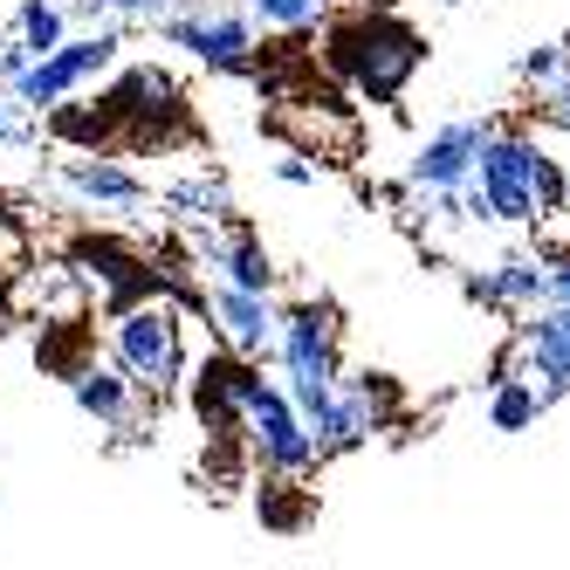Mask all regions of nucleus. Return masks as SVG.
Wrapping results in <instances>:
<instances>
[{
  "instance_id": "nucleus-16",
  "label": "nucleus",
  "mask_w": 570,
  "mask_h": 570,
  "mask_svg": "<svg viewBox=\"0 0 570 570\" xmlns=\"http://www.w3.org/2000/svg\"><path fill=\"white\" fill-rule=\"evenodd\" d=\"M173 207L186 214V220H199V227H214V220H234V199H227V186H220V173H186L173 193Z\"/></svg>"
},
{
  "instance_id": "nucleus-24",
  "label": "nucleus",
  "mask_w": 570,
  "mask_h": 570,
  "mask_svg": "<svg viewBox=\"0 0 570 570\" xmlns=\"http://www.w3.org/2000/svg\"><path fill=\"white\" fill-rule=\"evenodd\" d=\"M543 303H570V262H550L543 268Z\"/></svg>"
},
{
  "instance_id": "nucleus-21",
  "label": "nucleus",
  "mask_w": 570,
  "mask_h": 570,
  "mask_svg": "<svg viewBox=\"0 0 570 570\" xmlns=\"http://www.w3.org/2000/svg\"><path fill=\"white\" fill-rule=\"evenodd\" d=\"M537 90H543V97H537V110L550 117V125H570V62L550 76V83H537Z\"/></svg>"
},
{
  "instance_id": "nucleus-10",
  "label": "nucleus",
  "mask_w": 570,
  "mask_h": 570,
  "mask_svg": "<svg viewBox=\"0 0 570 570\" xmlns=\"http://www.w3.org/2000/svg\"><path fill=\"white\" fill-rule=\"evenodd\" d=\"M522 379L537 385L543 405L570 392V303H537L522 323Z\"/></svg>"
},
{
  "instance_id": "nucleus-4",
  "label": "nucleus",
  "mask_w": 570,
  "mask_h": 570,
  "mask_svg": "<svg viewBox=\"0 0 570 570\" xmlns=\"http://www.w3.org/2000/svg\"><path fill=\"white\" fill-rule=\"evenodd\" d=\"M117 62H125V28H104V21H97V28H69L49 56H35V62L14 76L8 90H14V104H28L35 117H42L49 104L76 97L83 83H97V76L117 69Z\"/></svg>"
},
{
  "instance_id": "nucleus-20",
  "label": "nucleus",
  "mask_w": 570,
  "mask_h": 570,
  "mask_svg": "<svg viewBox=\"0 0 570 570\" xmlns=\"http://www.w3.org/2000/svg\"><path fill=\"white\" fill-rule=\"evenodd\" d=\"M557 69H563V49H557V42H537V49H522V62H515V76H522V83H550Z\"/></svg>"
},
{
  "instance_id": "nucleus-17",
  "label": "nucleus",
  "mask_w": 570,
  "mask_h": 570,
  "mask_svg": "<svg viewBox=\"0 0 570 570\" xmlns=\"http://www.w3.org/2000/svg\"><path fill=\"white\" fill-rule=\"evenodd\" d=\"M537 413H543V399H537V385H529L522 372L495 379V399H488V426H495V433H522Z\"/></svg>"
},
{
  "instance_id": "nucleus-3",
  "label": "nucleus",
  "mask_w": 570,
  "mask_h": 570,
  "mask_svg": "<svg viewBox=\"0 0 570 570\" xmlns=\"http://www.w3.org/2000/svg\"><path fill=\"white\" fill-rule=\"evenodd\" d=\"M110 357L125 364V379L151 399H166L186 385V337H179V309L166 296H138L125 309H110Z\"/></svg>"
},
{
  "instance_id": "nucleus-13",
  "label": "nucleus",
  "mask_w": 570,
  "mask_h": 570,
  "mask_svg": "<svg viewBox=\"0 0 570 570\" xmlns=\"http://www.w3.org/2000/svg\"><path fill=\"white\" fill-rule=\"evenodd\" d=\"M199 262L220 282H240V289H275V262L255 234H207L199 227Z\"/></svg>"
},
{
  "instance_id": "nucleus-6",
  "label": "nucleus",
  "mask_w": 570,
  "mask_h": 570,
  "mask_svg": "<svg viewBox=\"0 0 570 570\" xmlns=\"http://www.w3.org/2000/svg\"><path fill=\"white\" fill-rule=\"evenodd\" d=\"M240 433H248V454L262 461V474L275 481H289V474H309L323 454H316V440L303 426V413L289 405V392H282L275 379H255L248 399H240Z\"/></svg>"
},
{
  "instance_id": "nucleus-26",
  "label": "nucleus",
  "mask_w": 570,
  "mask_h": 570,
  "mask_svg": "<svg viewBox=\"0 0 570 570\" xmlns=\"http://www.w3.org/2000/svg\"><path fill=\"white\" fill-rule=\"evenodd\" d=\"M0 275H8V255H0Z\"/></svg>"
},
{
  "instance_id": "nucleus-7",
  "label": "nucleus",
  "mask_w": 570,
  "mask_h": 570,
  "mask_svg": "<svg viewBox=\"0 0 570 570\" xmlns=\"http://www.w3.org/2000/svg\"><path fill=\"white\" fill-rule=\"evenodd\" d=\"M495 131L488 117H446L440 131H426V145L413 151V166H405V186L420 199L433 193H461L474 179V158H481V138Z\"/></svg>"
},
{
  "instance_id": "nucleus-15",
  "label": "nucleus",
  "mask_w": 570,
  "mask_h": 570,
  "mask_svg": "<svg viewBox=\"0 0 570 570\" xmlns=\"http://www.w3.org/2000/svg\"><path fill=\"white\" fill-rule=\"evenodd\" d=\"M543 268H550V262H537V255H509V262H495V268L481 275V289L495 296V303L537 309V303H543Z\"/></svg>"
},
{
  "instance_id": "nucleus-14",
  "label": "nucleus",
  "mask_w": 570,
  "mask_h": 570,
  "mask_svg": "<svg viewBox=\"0 0 570 570\" xmlns=\"http://www.w3.org/2000/svg\"><path fill=\"white\" fill-rule=\"evenodd\" d=\"M69 28H76V21H69V0H21L14 21H8V35L28 49V62H35V56H49Z\"/></svg>"
},
{
  "instance_id": "nucleus-9",
  "label": "nucleus",
  "mask_w": 570,
  "mask_h": 570,
  "mask_svg": "<svg viewBox=\"0 0 570 570\" xmlns=\"http://www.w3.org/2000/svg\"><path fill=\"white\" fill-rule=\"evenodd\" d=\"M56 186L69 199H83V207H97V214H131V207L151 199V186L131 166H117L110 151H69L62 166H56Z\"/></svg>"
},
{
  "instance_id": "nucleus-12",
  "label": "nucleus",
  "mask_w": 570,
  "mask_h": 570,
  "mask_svg": "<svg viewBox=\"0 0 570 570\" xmlns=\"http://www.w3.org/2000/svg\"><path fill=\"white\" fill-rule=\"evenodd\" d=\"M69 399H76V413L83 420H97V426H131L138 420V385L125 379V364L117 357H83L69 372Z\"/></svg>"
},
{
  "instance_id": "nucleus-18",
  "label": "nucleus",
  "mask_w": 570,
  "mask_h": 570,
  "mask_svg": "<svg viewBox=\"0 0 570 570\" xmlns=\"http://www.w3.org/2000/svg\"><path fill=\"white\" fill-rule=\"evenodd\" d=\"M240 14L255 28H282V35H303L331 14V0H240Z\"/></svg>"
},
{
  "instance_id": "nucleus-19",
  "label": "nucleus",
  "mask_w": 570,
  "mask_h": 570,
  "mask_svg": "<svg viewBox=\"0 0 570 570\" xmlns=\"http://www.w3.org/2000/svg\"><path fill=\"white\" fill-rule=\"evenodd\" d=\"M28 138H35V110L14 104V90L0 83V145H28Z\"/></svg>"
},
{
  "instance_id": "nucleus-11",
  "label": "nucleus",
  "mask_w": 570,
  "mask_h": 570,
  "mask_svg": "<svg viewBox=\"0 0 570 570\" xmlns=\"http://www.w3.org/2000/svg\"><path fill=\"white\" fill-rule=\"evenodd\" d=\"M207 316H214V331H220L227 351L268 357V344H275V303H268V289H240V282H220V275H214Z\"/></svg>"
},
{
  "instance_id": "nucleus-23",
  "label": "nucleus",
  "mask_w": 570,
  "mask_h": 570,
  "mask_svg": "<svg viewBox=\"0 0 570 570\" xmlns=\"http://www.w3.org/2000/svg\"><path fill=\"white\" fill-rule=\"evenodd\" d=\"M21 69H28V49L14 42V35H0V83H14Z\"/></svg>"
},
{
  "instance_id": "nucleus-22",
  "label": "nucleus",
  "mask_w": 570,
  "mask_h": 570,
  "mask_svg": "<svg viewBox=\"0 0 570 570\" xmlns=\"http://www.w3.org/2000/svg\"><path fill=\"white\" fill-rule=\"evenodd\" d=\"M268 173H275L282 186H316V166H309V158H296V151H282Z\"/></svg>"
},
{
  "instance_id": "nucleus-8",
  "label": "nucleus",
  "mask_w": 570,
  "mask_h": 570,
  "mask_svg": "<svg viewBox=\"0 0 570 570\" xmlns=\"http://www.w3.org/2000/svg\"><path fill=\"white\" fill-rule=\"evenodd\" d=\"M69 275H76V282H90L104 309H125V303H138V296L158 289V275H151L131 248H117V240H97V234L69 240Z\"/></svg>"
},
{
  "instance_id": "nucleus-25",
  "label": "nucleus",
  "mask_w": 570,
  "mask_h": 570,
  "mask_svg": "<svg viewBox=\"0 0 570 570\" xmlns=\"http://www.w3.org/2000/svg\"><path fill=\"white\" fill-rule=\"evenodd\" d=\"M433 8H461V0H433Z\"/></svg>"
},
{
  "instance_id": "nucleus-5",
  "label": "nucleus",
  "mask_w": 570,
  "mask_h": 570,
  "mask_svg": "<svg viewBox=\"0 0 570 570\" xmlns=\"http://www.w3.org/2000/svg\"><path fill=\"white\" fill-rule=\"evenodd\" d=\"M151 28L220 76H255V21L240 8H227V0H173Z\"/></svg>"
},
{
  "instance_id": "nucleus-2",
  "label": "nucleus",
  "mask_w": 570,
  "mask_h": 570,
  "mask_svg": "<svg viewBox=\"0 0 570 570\" xmlns=\"http://www.w3.org/2000/svg\"><path fill=\"white\" fill-rule=\"evenodd\" d=\"M474 199H481V214L495 220V227H537L543 207H550V158L529 145V138H509V131H488L481 138V158H474Z\"/></svg>"
},
{
  "instance_id": "nucleus-1",
  "label": "nucleus",
  "mask_w": 570,
  "mask_h": 570,
  "mask_svg": "<svg viewBox=\"0 0 570 570\" xmlns=\"http://www.w3.org/2000/svg\"><path fill=\"white\" fill-rule=\"evenodd\" d=\"M426 42L392 14H344L331 21V69L364 97H399L405 76L420 69Z\"/></svg>"
}]
</instances>
